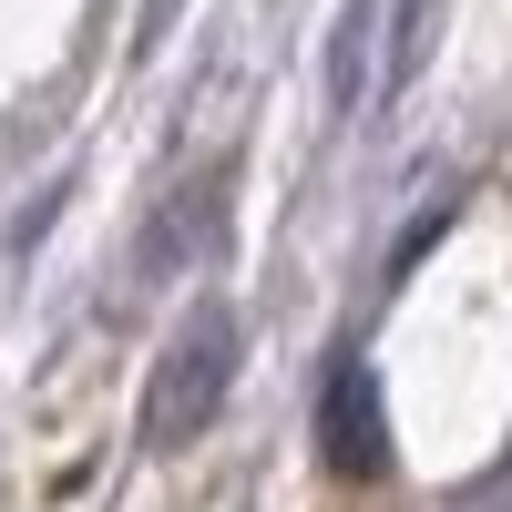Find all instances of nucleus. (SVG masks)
Wrapping results in <instances>:
<instances>
[{
  "instance_id": "obj_1",
  "label": "nucleus",
  "mask_w": 512,
  "mask_h": 512,
  "mask_svg": "<svg viewBox=\"0 0 512 512\" xmlns=\"http://www.w3.org/2000/svg\"><path fill=\"white\" fill-rule=\"evenodd\" d=\"M236 349H246V328L226 297H205V308H185V328L164 338V359L144 379V441L154 451H185L195 431H216V410L236 390Z\"/></svg>"
},
{
  "instance_id": "obj_2",
  "label": "nucleus",
  "mask_w": 512,
  "mask_h": 512,
  "mask_svg": "<svg viewBox=\"0 0 512 512\" xmlns=\"http://www.w3.org/2000/svg\"><path fill=\"white\" fill-rule=\"evenodd\" d=\"M431 11L441 0H349L328 31V113H369L379 93H400V82L420 72V52H431Z\"/></svg>"
},
{
  "instance_id": "obj_3",
  "label": "nucleus",
  "mask_w": 512,
  "mask_h": 512,
  "mask_svg": "<svg viewBox=\"0 0 512 512\" xmlns=\"http://www.w3.org/2000/svg\"><path fill=\"white\" fill-rule=\"evenodd\" d=\"M318 461L338 482H379L390 472V420H379V379L359 359H338L328 369V390H318Z\"/></svg>"
},
{
  "instance_id": "obj_4",
  "label": "nucleus",
  "mask_w": 512,
  "mask_h": 512,
  "mask_svg": "<svg viewBox=\"0 0 512 512\" xmlns=\"http://www.w3.org/2000/svg\"><path fill=\"white\" fill-rule=\"evenodd\" d=\"M226 236V205H216V175L205 185H185V195H164L154 205V226H144V246H134V287H164L185 267V256H205Z\"/></svg>"
}]
</instances>
